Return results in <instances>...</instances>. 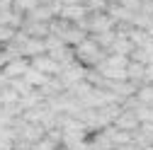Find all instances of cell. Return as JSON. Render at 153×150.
I'll return each mask as SVG.
<instances>
[{"instance_id": "52a82bcc", "label": "cell", "mask_w": 153, "mask_h": 150, "mask_svg": "<svg viewBox=\"0 0 153 150\" xmlns=\"http://www.w3.org/2000/svg\"><path fill=\"white\" fill-rule=\"evenodd\" d=\"M143 68H146L143 63H126V68H124L126 70V80H131V82L134 80H143Z\"/></svg>"}, {"instance_id": "6da1fadb", "label": "cell", "mask_w": 153, "mask_h": 150, "mask_svg": "<svg viewBox=\"0 0 153 150\" xmlns=\"http://www.w3.org/2000/svg\"><path fill=\"white\" fill-rule=\"evenodd\" d=\"M78 58H80L83 63H97V61H100V44L83 39V41L78 44Z\"/></svg>"}, {"instance_id": "5b68a950", "label": "cell", "mask_w": 153, "mask_h": 150, "mask_svg": "<svg viewBox=\"0 0 153 150\" xmlns=\"http://www.w3.org/2000/svg\"><path fill=\"white\" fill-rule=\"evenodd\" d=\"M22 78H25V82H27V85H32V87H42V85L46 82V78H49V75H44V73H39L36 68L27 65V70H25V75H22Z\"/></svg>"}, {"instance_id": "30bf717a", "label": "cell", "mask_w": 153, "mask_h": 150, "mask_svg": "<svg viewBox=\"0 0 153 150\" xmlns=\"http://www.w3.org/2000/svg\"><path fill=\"white\" fill-rule=\"evenodd\" d=\"M56 148H59V143H53L49 136H42L39 140H34V143H32L29 150H56Z\"/></svg>"}, {"instance_id": "277c9868", "label": "cell", "mask_w": 153, "mask_h": 150, "mask_svg": "<svg viewBox=\"0 0 153 150\" xmlns=\"http://www.w3.org/2000/svg\"><path fill=\"white\" fill-rule=\"evenodd\" d=\"M25 70H27V63L20 61V58H12V61H7V63L3 65V73L7 75V80H10V78H22Z\"/></svg>"}, {"instance_id": "4fadbf2b", "label": "cell", "mask_w": 153, "mask_h": 150, "mask_svg": "<svg viewBox=\"0 0 153 150\" xmlns=\"http://www.w3.org/2000/svg\"><path fill=\"white\" fill-rule=\"evenodd\" d=\"M34 3L36 0H15V7L17 10H29V7H34Z\"/></svg>"}, {"instance_id": "7c38bea8", "label": "cell", "mask_w": 153, "mask_h": 150, "mask_svg": "<svg viewBox=\"0 0 153 150\" xmlns=\"http://www.w3.org/2000/svg\"><path fill=\"white\" fill-rule=\"evenodd\" d=\"M12 34H15V32H12L10 27L0 24V41H10V39H12Z\"/></svg>"}, {"instance_id": "3957f363", "label": "cell", "mask_w": 153, "mask_h": 150, "mask_svg": "<svg viewBox=\"0 0 153 150\" xmlns=\"http://www.w3.org/2000/svg\"><path fill=\"white\" fill-rule=\"evenodd\" d=\"M114 126L131 133V131H136V128L141 126V121L136 119V111H124V109H122L119 114H117V119H114Z\"/></svg>"}, {"instance_id": "8992f818", "label": "cell", "mask_w": 153, "mask_h": 150, "mask_svg": "<svg viewBox=\"0 0 153 150\" xmlns=\"http://www.w3.org/2000/svg\"><path fill=\"white\" fill-rule=\"evenodd\" d=\"M17 92L10 87V85H3L0 87V107H10V104H17Z\"/></svg>"}, {"instance_id": "8fae6325", "label": "cell", "mask_w": 153, "mask_h": 150, "mask_svg": "<svg viewBox=\"0 0 153 150\" xmlns=\"http://www.w3.org/2000/svg\"><path fill=\"white\" fill-rule=\"evenodd\" d=\"M92 29H95V32L109 29V20H107V17H95V20H92Z\"/></svg>"}, {"instance_id": "7a4b0ae2", "label": "cell", "mask_w": 153, "mask_h": 150, "mask_svg": "<svg viewBox=\"0 0 153 150\" xmlns=\"http://www.w3.org/2000/svg\"><path fill=\"white\" fill-rule=\"evenodd\" d=\"M32 68H36L39 73H44V75H59V70H61V65L56 63L51 56H46V53H39V56H34V61H32Z\"/></svg>"}, {"instance_id": "9a60e30c", "label": "cell", "mask_w": 153, "mask_h": 150, "mask_svg": "<svg viewBox=\"0 0 153 150\" xmlns=\"http://www.w3.org/2000/svg\"><path fill=\"white\" fill-rule=\"evenodd\" d=\"M32 17H34V20H49V10H46V7L34 10V15H32Z\"/></svg>"}, {"instance_id": "e0dca14e", "label": "cell", "mask_w": 153, "mask_h": 150, "mask_svg": "<svg viewBox=\"0 0 153 150\" xmlns=\"http://www.w3.org/2000/svg\"><path fill=\"white\" fill-rule=\"evenodd\" d=\"M63 3H66V5H75V3H78V0H63Z\"/></svg>"}, {"instance_id": "5bb4252c", "label": "cell", "mask_w": 153, "mask_h": 150, "mask_svg": "<svg viewBox=\"0 0 153 150\" xmlns=\"http://www.w3.org/2000/svg\"><path fill=\"white\" fill-rule=\"evenodd\" d=\"M143 78H146L148 82H153V61L146 63V68H143Z\"/></svg>"}, {"instance_id": "9c48e42d", "label": "cell", "mask_w": 153, "mask_h": 150, "mask_svg": "<svg viewBox=\"0 0 153 150\" xmlns=\"http://www.w3.org/2000/svg\"><path fill=\"white\" fill-rule=\"evenodd\" d=\"M83 15H85V7H78V3L63 7V17L66 20H83Z\"/></svg>"}, {"instance_id": "ba28073f", "label": "cell", "mask_w": 153, "mask_h": 150, "mask_svg": "<svg viewBox=\"0 0 153 150\" xmlns=\"http://www.w3.org/2000/svg\"><path fill=\"white\" fill-rule=\"evenodd\" d=\"M22 53H29V56H39V53H46V46H44V41H39V39H29V41L25 44Z\"/></svg>"}, {"instance_id": "2e32d148", "label": "cell", "mask_w": 153, "mask_h": 150, "mask_svg": "<svg viewBox=\"0 0 153 150\" xmlns=\"http://www.w3.org/2000/svg\"><path fill=\"white\" fill-rule=\"evenodd\" d=\"M3 85H7V75L3 73V68H0V87H3Z\"/></svg>"}]
</instances>
